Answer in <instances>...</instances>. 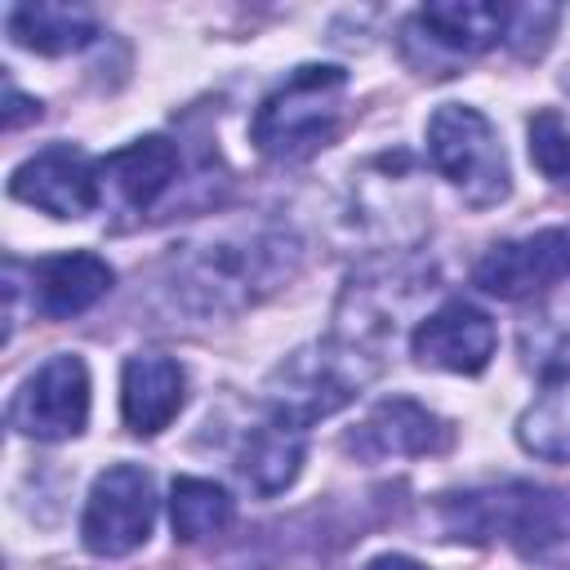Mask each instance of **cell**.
<instances>
[{"label":"cell","instance_id":"7402d4cb","mask_svg":"<svg viewBox=\"0 0 570 570\" xmlns=\"http://www.w3.org/2000/svg\"><path fill=\"white\" fill-rule=\"evenodd\" d=\"M40 116V102L36 98H27V94H18V89H9V107H4V125L9 129H18L22 120H36Z\"/></svg>","mask_w":570,"mask_h":570},{"label":"cell","instance_id":"8992f818","mask_svg":"<svg viewBox=\"0 0 570 570\" xmlns=\"http://www.w3.org/2000/svg\"><path fill=\"white\" fill-rule=\"evenodd\" d=\"M156 481L138 463H111L94 476L85 512H80V543L94 557H129L151 539L156 525Z\"/></svg>","mask_w":570,"mask_h":570},{"label":"cell","instance_id":"52a82bcc","mask_svg":"<svg viewBox=\"0 0 570 570\" xmlns=\"http://www.w3.org/2000/svg\"><path fill=\"white\" fill-rule=\"evenodd\" d=\"M89 423V370L76 352L49 356L40 370H31L13 401H9V428L31 441H71Z\"/></svg>","mask_w":570,"mask_h":570},{"label":"cell","instance_id":"603a6c76","mask_svg":"<svg viewBox=\"0 0 570 570\" xmlns=\"http://www.w3.org/2000/svg\"><path fill=\"white\" fill-rule=\"evenodd\" d=\"M365 570H428V566L414 561V557H405V552H383V557H374Z\"/></svg>","mask_w":570,"mask_h":570},{"label":"cell","instance_id":"44dd1931","mask_svg":"<svg viewBox=\"0 0 570 570\" xmlns=\"http://www.w3.org/2000/svg\"><path fill=\"white\" fill-rule=\"evenodd\" d=\"M530 160L548 183L570 191V125L557 111H534V120H530Z\"/></svg>","mask_w":570,"mask_h":570},{"label":"cell","instance_id":"7c38bea8","mask_svg":"<svg viewBox=\"0 0 570 570\" xmlns=\"http://www.w3.org/2000/svg\"><path fill=\"white\" fill-rule=\"evenodd\" d=\"M494 343H499L494 321L468 298L441 303L410 334L414 361L432 370H450V374H481L494 356Z\"/></svg>","mask_w":570,"mask_h":570},{"label":"cell","instance_id":"ac0fdd59","mask_svg":"<svg viewBox=\"0 0 570 570\" xmlns=\"http://www.w3.org/2000/svg\"><path fill=\"white\" fill-rule=\"evenodd\" d=\"M517 343L530 374H539L543 383L570 379V298H557L530 312L517 330Z\"/></svg>","mask_w":570,"mask_h":570},{"label":"cell","instance_id":"d6986e66","mask_svg":"<svg viewBox=\"0 0 570 570\" xmlns=\"http://www.w3.org/2000/svg\"><path fill=\"white\" fill-rule=\"evenodd\" d=\"M232 517H236V503H232V494H227L218 481L178 476V481L169 485V525H174V539H178V543L209 539V534L227 530Z\"/></svg>","mask_w":570,"mask_h":570},{"label":"cell","instance_id":"30bf717a","mask_svg":"<svg viewBox=\"0 0 570 570\" xmlns=\"http://www.w3.org/2000/svg\"><path fill=\"white\" fill-rule=\"evenodd\" d=\"M450 441H454V428L441 414H432L410 396H387L343 436V450L356 454L361 463H387V459L441 454L450 450Z\"/></svg>","mask_w":570,"mask_h":570},{"label":"cell","instance_id":"6da1fadb","mask_svg":"<svg viewBox=\"0 0 570 570\" xmlns=\"http://www.w3.org/2000/svg\"><path fill=\"white\" fill-rule=\"evenodd\" d=\"M303 267V240L267 218L223 223L169 249L165 289L174 307L191 316H236L281 285H289Z\"/></svg>","mask_w":570,"mask_h":570},{"label":"cell","instance_id":"8fae6325","mask_svg":"<svg viewBox=\"0 0 570 570\" xmlns=\"http://www.w3.org/2000/svg\"><path fill=\"white\" fill-rule=\"evenodd\" d=\"M512 27V9L508 4H485V0H441V4H423L410 13L405 22V45H423L428 58H476L485 49H494L499 40H508ZM423 58V62H428Z\"/></svg>","mask_w":570,"mask_h":570},{"label":"cell","instance_id":"ffe728a7","mask_svg":"<svg viewBox=\"0 0 570 570\" xmlns=\"http://www.w3.org/2000/svg\"><path fill=\"white\" fill-rule=\"evenodd\" d=\"M517 441L534 454V459H548V463H570V405L548 392L539 405H530L521 419H517Z\"/></svg>","mask_w":570,"mask_h":570},{"label":"cell","instance_id":"ba28073f","mask_svg":"<svg viewBox=\"0 0 570 570\" xmlns=\"http://www.w3.org/2000/svg\"><path fill=\"white\" fill-rule=\"evenodd\" d=\"M557 281H570V232L566 227H543L530 236H512L490 245L476 267L472 285L490 298H534L552 289Z\"/></svg>","mask_w":570,"mask_h":570},{"label":"cell","instance_id":"5bb4252c","mask_svg":"<svg viewBox=\"0 0 570 570\" xmlns=\"http://www.w3.org/2000/svg\"><path fill=\"white\" fill-rule=\"evenodd\" d=\"M98 178H102V196L111 191L125 209L142 214L178 178V142H169L165 134H142L129 147H116L111 156H102Z\"/></svg>","mask_w":570,"mask_h":570},{"label":"cell","instance_id":"9a60e30c","mask_svg":"<svg viewBox=\"0 0 570 570\" xmlns=\"http://www.w3.org/2000/svg\"><path fill=\"white\" fill-rule=\"evenodd\" d=\"M116 285V272L107 258L89 254V249H71V254H53L40 258L31 267V298L36 312L49 321H67L89 312L98 298H107Z\"/></svg>","mask_w":570,"mask_h":570},{"label":"cell","instance_id":"7a4b0ae2","mask_svg":"<svg viewBox=\"0 0 570 570\" xmlns=\"http://www.w3.org/2000/svg\"><path fill=\"white\" fill-rule=\"evenodd\" d=\"M436 517L459 543H508L530 561H548L570 548V494L530 481L441 494Z\"/></svg>","mask_w":570,"mask_h":570},{"label":"cell","instance_id":"9c48e42d","mask_svg":"<svg viewBox=\"0 0 570 570\" xmlns=\"http://www.w3.org/2000/svg\"><path fill=\"white\" fill-rule=\"evenodd\" d=\"M9 196L53 218H85L102 205L98 160H89L71 142H53L9 174Z\"/></svg>","mask_w":570,"mask_h":570},{"label":"cell","instance_id":"5b68a950","mask_svg":"<svg viewBox=\"0 0 570 570\" xmlns=\"http://www.w3.org/2000/svg\"><path fill=\"white\" fill-rule=\"evenodd\" d=\"M428 160L472 209H494L512 191L499 129L468 102H441L428 116Z\"/></svg>","mask_w":570,"mask_h":570},{"label":"cell","instance_id":"3957f363","mask_svg":"<svg viewBox=\"0 0 570 570\" xmlns=\"http://www.w3.org/2000/svg\"><path fill=\"white\" fill-rule=\"evenodd\" d=\"M379 374V361L361 347V338H325L289 352L263 383V405L267 419L289 423V428H312L356 401V392Z\"/></svg>","mask_w":570,"mask_h":570},{"label":"cell","instance_id":"e0dca14e","mask_svg":"<svg viewBox=\"0 0 570 570\" xmlns=\"http://www.w3.org/2000/svg\"><path fill=\"white\" fill-rule=\"evenodd\" d=\"M4 27H9L13 45H22L31 53H45V58L76 53L89 40H98L94 13L76 9V4H13L4 13Z\"/></svg>","mask_w":570,"mask_h":570},{"label":"cell","instance_id":"4fadbf2b","mask_svg":"<svg viewBox=\"0 0 570 570\" xmlns=\"http://www.w3.org/2000/svg\"><path fill=\"white\" fill-rule=\"evenodd\" d=\"M187 401V374L165 352H134L120 370V414L134 436L165 432Z\"/></svg>","mask_w":570,"mask_h":570},{"label":"cell","instance_id":"cb8c5ba5","mask_svg":"<svg viewBox=\"0 0 570 570\" xmlns=\"http://www.w3.org/2000/svg\"><path fill=\"white\" fill-rule=\"evenodd\" d=\"M561 89L570 94V62H566V71H561Z\"/></svg>","mask_w":570,"mask_h":570},{"label":"cell","instance_id":"2e32d148","mask_svg":"<svg viewBox=\"0 0 570 570\" xmlns=\"http://www.w3.org/2000/svg\"><path fill=\"white\" fill-rule=\"evenodd\" d=\"M303 459H307V432L303 428H289V423H258L249 428L245 445H240V476L254 494L263 499H276L281 490H289L303 472Z\"/></svg>","mask_w":570,"mask_h":570},{"label":"cell","instance_id":"277c9868","mask_svg":"<svg viewBox=\"0 0 570 570\" xmlns=\"http://www.w3.org/2000/svg\"><path fill=\"white\" fill-rule=\"evenodd\" d=\"M343 98H347L343 67L303 62L272 94H263V102L249 120V142L267 160H307L338 134Z\"/></svg>","mask_w":570,"mask_h":570}]
</instances>
